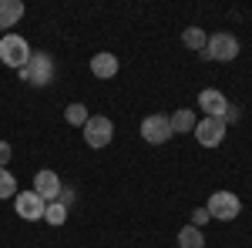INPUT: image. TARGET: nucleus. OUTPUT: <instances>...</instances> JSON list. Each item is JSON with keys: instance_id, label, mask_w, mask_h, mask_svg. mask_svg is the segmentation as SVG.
Here are the masks:
<instances>
[{"instance_id": "obj_1", "label": "nucleus", "mask_w": 252, "mask_h": 248, "mask_svg": "<svg viewBox=\"0 0 252 248\" xmlns=\"http://www.w3.org/2000/svg\"><path fill=\"white\" fill-rule=\"evenodd\" d=\"M17 74H20V81H24V84H31V87H44V84H51V81H54V57H51V54H44V51H34L31 60L20 67Z\"/></svg>"}, {"instance_id": "obj_2", "label": "nucleus", "mask_w": 252, "mask_h": 248, "mask_svg": "<svg viewBox=\"0 0 252 248\" xmlns=\"http://www.w3.org/2000/svg\"><path fill=\"white\" fill-rule=\"evenodd\" d=\"M31 44H27V37H20V34H3L0 37V64H7V67H14V71H20L27 60H31Z\"/></svg>"}, {"instance_id": "obj_3", "label": "nucleus", "mask_w": 252, "mask_h": 248, "mask_svg": "<svg viewBox=\"0 0 252 248\" xmlns=\"http://www.w3.org/2000/svg\"><path fill=\"white\" fill-rule=\"evenodd\" d=\"M202 57L219 60V64H229V60H235V57H239V40H235V34H229V30H219V34H212V37L205 40Z\"/></svg>"}, {"instance_id": "obj_4", "label": "nucleus", "mask_w": 252, "mask_h": 248, "mask_svg": "<svg viewBox=\"0 0 252 248\" xmlns=\"http://www.w3.org/2000/svg\"><path fill=\"white\" fill-rule=\"evenodd\" d=\"M81 134H84L88 148H108L115 141V124H111V117H104V114H91L88 124L81 128Z\"/></svg>"}, {"instance_id": "obj_5", "label": "nucleus", "mask_w": 252, "mask_h": 248, "mask_svg": "<svg viewBox=\"0 0 252 248\" xmlns=\"http://www.w3.org/2000/svg\"><path fill=\"white\" fill-rule=\"evenodd\" d=\"M205 211H209V218H215V221H232V218H239V211H242V201H239L235 191H215L212 198H209V205H205Z\"/></svg>"}, {"instance_id": "obj_6", "label": "nucleus", "mask_w": 252, "mask_h": 248, "mask_svg": "<svg viewBox=\"0 0 252 248\" xmlns=\"http://www.w3.org/2000/svg\"><path fill=\"white\" fill-rule=\"evenodd\" d=\"M195 141L202 144V148H219L222 141H225V134H229V124L222 121V117H202L198 124H195Z\"/></svg>"}, {"instance_id": "obj_7", "label": "nucleus", "mask_w": 252, "mask_h": 248, "mask_svg": "<svg viewBox=\"0 0 252 248\" xmlns=\"http://www.w3.org/2000/svg\"><path fill=\"white\" fill-rule=\"evenodd\" d=\"M141 138H145L148 144H168V141L175 138L168 114H148L145 121H141Z\"/></svg>"}, {"instance_id": "obj_8", "label": "nucleus", "mask_w": 252, "mask_h": 248, "mask_svg": "<svg viewBox=\"0 0 252 248\" xmlns=\"http://www.w3.org/2000/svg\"><path fill=\"white\" fill-rule=\"evenodd\" d=\"M14 208H17V215L24 218V221H44L47 201L31 188V191H17V194H14Z\"/></svg>"}, {"instance_id": "obj_9", "label": "nucleus", "mask_w": 252, "mask_h": 248, "mask_svg": "<svg viewBox=\"0 0 252 248\" xmlns=\"http://www.w3.org/2000/svg\"><path fill=\"white\" fill-rule=\"evenodd\" d=\"M61 188H64L61 174H54V171H37L34 174V191H37L44 201H58Z\"/></svg>"}, {"instance_id": "obj_10", "label": "nucleus", "mask_w": 252, "mask_h": 248, "mask_svg": "<svg viewBox=\"0 0 252 248\" xmlns=\"http://www.w3.org/2000/svg\"><path fill=\"white\" fill-rule=\"evenodd\" d=\"M198 108L205 111V117H222L225 108H229V97L222 94V91H215V87H205L198 94Z\"/></svg>"}, {"instance_id": "obj_11", "label": "nucleus", "mask_w": 252, "mask_h": 248, "mask_svg": "<svg viewBox=\"0 0 252 248\" xmlns=\"http://www.w3.org/2000/svg\"><path fill=\"white\" fill-rule=\"evenodd\" d=\"M91 74H94L97 81H111V77L118 74V57L111 54V51L94 54V57H91Z\"/></svg>"}, {"instance_id": "obj_12", "label": "nucleus", "mask_w": 252, "mask_h": 248, "mask_svg": "<svg viewBox=\"0 0 252 248\" xmlns=\"http://www.w3.org/2000/svg\"><path fill=\"white\" fill-rule=\"evenodd\" d=\"M24 17V3L20 0H0V30L10 34V27H17V20Z\"/></svg>"}, {"instance_id": "obj_13", "label": "nucleus", "mask_w": 252, "mask_h": 248, "mask_svg": "<svg viewBox=\"0 0 252 248\" xmlns=\"http://www.w3.org/2000/svg\"><path fill=\"white\" fill-rule=\"evenodd\" d=\"M168 121H172L175 134H189V131H195V124H198V117H195L192 108H178L175 114H168Z\"/></svg>"}, {"instance_id": "obj_14", "label": "nucleus", "mask_w": 252, "mask_h": 248, "mask_svg": "<svg viewBox=\"0 0 252 248\" xmlns=\"http://www.w3.org/2000/svg\"><path fill=\"white\" fill-rule=\"evenodd\" d=\"M178 248H205V235H202V228L185 225V228L178 231Z\"/></svg>"}, {"instance_id": "obj_15", "label": "nucleus", "mask_w": 252, "mask_h": 248, "mask_svg": "<svg viewBox=\"0 0 252 248\" xmlns=\"http://www.w3.org/2000/svg\"><path fill=\"white\" fill-rule=\"evenodd\" d=\"M67 215H71V211L64 208L61 201H47V208H44V221H47V225H54V228H61V225L67 221Z\"/></svg>"}, {"instance_id": "obj_16", "label": "nucleus", "mask_w": 252, "mask_h": 248, "mask_svg": "<svg viewBox=\"0 0 252 248\" xmlns=\"http://www.w3.org/2000/svg\"><path fill=\"white\" fill-rule=\"evenodd\" d=\"M88 108H84V104H81V101H74V104H67V108H64V121H67V124H74V128H84V124H88Z\"/></svg>"}, {"instance_id": "obj_17", "label": "nucleus", "mask_w": 252, "mask_h": 248, "mask_svg": "<svg viewBox=\"0 0 252 248\" xmlns=\"http://www.w3.org/2000/svg\"><path fill=\"white\" fill-rule=\"evenodd\" d=\"M205 40H209V34H205L202 27H189V30L182 34V44H185L189 51H205Z\"/></svg>"}, {"instance_id": "obj_18", "label": "nucleus", "mask_w": 252, "mask_h": 248, "mask_svg": "<svg viewBox=\"0 0 252 248\" xmlns=\"http://www.w3.org/2000/svg\"><path fill=\"white\" fill-rule=\"evenodd\" d=\"M17 194V178L7 171V168H0V201L3 198H14Z\"/></svg>"}, {"instance_id": "obj_19", "label": "nucleus", "mask_w": 252, "mask_h": 248, "mask_svg": "<svg viewBox=\"0 0 252 248\" xmlns=\"http://www.w3.org/2000/svg\"><path fill=\"white\" fill-rule=\"evenodd\" d=\"M74 198H78V194H74V188H67V185H64V188H61V194H58V201L67 211H71V205H74Z\"/></svg>"}, {"instance_id": "obj_20", "label": "nucleus", "mask_w": 252, "mask_h": 248, "mask_svg": "<svg viewBox=\"0 0 252 248\" xmlns=\"http://www.w3.org/2000/svg\"><path fill=\"white\" fill-rule=\"evenodd\" d=\"M209 221H212V218H209V211H205V208H195V211H192V221H189V225L202 228V225H209Z\"/></svg>"}, {"instance_id": "obj_21", "label": "nucleus", "mask_w": 252, "mask_h": 248, "mask_svg": "<svg viewBox=\"0 0 252 248\" xmlns=\"http://www.w3.org/2000/svg\"><path fill=\"white\" fill-rule=\"evenodd\" d=\"M239 117H242V108H239V104H229L225 114H222V121H225V124H235Z\"/></svg>"}, {"instance_id": "obj_22", "label": "nucleus", "mask_w": 252, "mask_h": 248, "mask_svg": "<svg viewBox=\"0 0 252 248\" xmlns=\"http://www.w3.org/2000/svg\"><path fill=\"white\" fill-rule=\"evenodd\" d=\"M10 154H14V148H10L7 141H0V168H7V161H10Z\"/></svg>"}]
</instances>
